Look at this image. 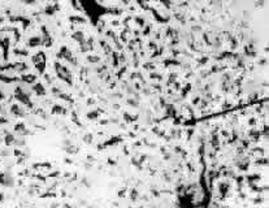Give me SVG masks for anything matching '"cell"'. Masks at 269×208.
I'll use <instances>...</instances> for the list:
<instances>
[{"instance_id":"1","label":"cell","mask_w":269,"mask_h":208,"mask_svg":"<svg viewBox=\"0 0 269 208\" xmlns=\"http://www.w3.org/2000/svg\"><path fill=\"white\" fill-rule=\"evenodd\" d=\"M56 70H57V73H59V77L60 78H62L64 81H66V82H69L70 83V73H69V70L65 68V66H62V65H60L59 62H56Z\"/></svg>"},{"instance_id":"2","label":"cell","mask_w":269,"mask_h":208,"mask_svg":"<svg viewBox=\"0 0 269 208\" xmlns=\"http://www.w3.org/2000/svg\"><path fill=\"white\" fill-rule=\"evenodd\" d=\"M33 90H34V91H36V94H38V95H44V94H46L44 87L40 85V83H36V85L33 86Z\"/></svg>"},{"instance_id":"3","label":"cell","mask_w":269,"mask_h":208,"mask_svg":"<svg viewBox=\"0 0 269 208\" xmlns=\"http://www.w3.org/2000/svg\"><path fill=\"white\" fill-rule=\"evenodd\" d=\"M73 38H74L78 43H81V44H83V43H85V36H83V34L81 31L74 33V34H73Z\"/></svg>"},{"instance_id":"4","label":"cell","mask_w":269,"mask_h":208,"mask_svg":"<svg viewBox=\"0 0 269 208\" xmlns=\"http://www.w3.org/2000/svg\"><path fill=\"white\" fill-rule=\"evenodd\" d=\"M31 47H36V46H39L40 44V39L39 38H31L30 39V43H29Z\"/></svg>"},{"instance_id":"5","label":"cell","mask_w":269,"mask_h":208,"mask_svg":"<svg viewBox=\"0 0 269 208\" xmlns=\"http://www.w3.org/2000/svg\"><path fill=\"white\" fill-rule=\"evenodd\" d=\"M89 61H91V62H99L100 59L97 57V56H90V57H89Z\"/></svg>"},{"instance_id":"6","label":"cell","mask_w":269,"mask_h":208,"mask_svg":"<svg viewBox=\"0 0 269 208\" xmlns=\"http://www.w3.org/2000/svg\"><path fill=\"white\" fill-rule=\"evenodd\" d=\"M127 103H130V105H133V107H137L138 105V103L135 102V100H131V99L127 100Z\"/></svg>"},{"instance_id":"7","label":"cell","mask_w":269,"mask_h":208,"mask_svg":"<svg viewBox=\"0 0 269 208\" xmlns=\"http://www.w3.org/2000/svg\"><path fill=\"white\" fill-rule=\"evenodd\" d=\"M83 139H85L86 142H90V140H91V134H87V137H85Z\"/></svg>"},{"instance_id":"8","label":"cell","mask_w":269,"mask_h":208,"mask_svg":"<svg viewBox=\"0 0 269 208\" xmlns=\"http://www.w3.org/2000/svg\"><path fill=\"white\" fill-rule=\"evenodd\" d=\"M96 116H97V113H96V112H91V113L89 115L90 118H94V117H96Z\"/></svg>"}]
</instances>
